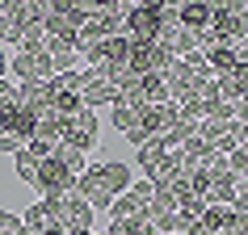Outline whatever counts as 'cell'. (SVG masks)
<instances>
[{"label": "cell", "instance_id": "6da1fadb", "mask_svg": "<svg viewBox=\"0 0 248 235\" xmlns=\"http://www.w3.org/2000/svg\"><path fill=\"white\" fill-rule=\"evenodd\" d=\"M131 181H135V172H131V164H122V160L84 164V172L76 176V197H84V202L93 206V214H97V210H109L114 197L126 193Z\"/></svg>", "mask_w": 248, "mask_h": 235}, {"label": "cell", "instance_id": "7a4b0ae2", "mask_svg": "<svg viewBox=\"0 0 248 235\" xmlns=\"http://www.w3.org/2000/svg\"><path fill=\"white\" fill-rule=\"evenodd\" d=\"M177 13H172V4L164 0H143V4H126V13H122V34L131 42H156V34L164 26H172Z\"/></svg>", "mask_w": 248, "mask_h": 235}, {"label": "cell", "instance_id": "3957f363", "mask_svg": "<svg viewBox=\"0 0 248 235\" xmlns=\"http://www.w3.org/2000/svg\"><path fill=\"white\" fill-rule=\"evenodd\" d=\"M59 143H67V147H76V151H84V156H89L93 147L101 143V122H97V114H93V109H80V114H72V118L63 122Z\"/></svg>", "mask_w": 248, "mask_h": 235}, {"label": "cell", "instance_id": "277c9868", "mask_svg": "<svg viewBox=\"0 0 248 235\" xmlns=\"http://www.w3.org/2000/svg\"><path fill=\"white\" fill-rule=\"evenodd\" d=\"M34 189H38L42 197H67V193H76V176H72V172H67L55 156H46V160H38Z\"/></svg>", "mask_w": 248, "mask_h": 235}, {"label": "cell", "instance_id": "5b68a950", "mask_svg": "<svg viewBox=\"0 0 248 235\" xmlns=\"http://www.w3.org/2000/svg\"><path fill=\"white\" fill-rule=\"evenodd\" d=\"M9 72H13V84H21V80H51L55 67H51V55L42 51H17L13 59H9Z\"/></svg>", "mask_w": 248, "mask_h": 235}, {"label": "cell", "instance_id": "8992f818", "mask_svg": "<svg viewBox=\"0 0 248 235\" xmlns=\"http://www.w3.org/2000/svg\"><path fill=\"white\" fill-rule=\"evenodd\" d=\"M55 227H59V231H93V206L84 202V197L67 193L63 202H59V219H55Z\"/></svg>", "mask_w": 248, "mask_h": 235}, {"label": "cell", "instance_id": "52a82bcc", "mask_svg": "<svg viewBox=\"0 0 248 235\" xmlns=\"http://www.w3.org/2000/svg\"><path fill=\"white\" fill-rule=\"evenodd\" d=\"M59 202H63V197H38V202L21 214L26 231L38 235V231H46V227H55V219H59Z\"/></svg>", "mask_w": 248, "mask_h": 235}, {"label": "cell", "instance_id": "ba28073f", "mask_svg": "<svg viewBox=\"0 0 248 235\" xmlns=\"http://www.w3.org/2000/svg\"><path fill=\"white\" fill-rule=\"evenodd\" d=\"M202 55H206V67L215 76H232L235 67H248V59L240 51H232V46H210V51H202Z\"/></svg>", "mask_w": 248, "mask_h": 235}, {"label": "cell", "instance_id": "9c48e42d", "mask_svg": "<svg viewBox=\"0 0 248 235\" xmlns=\"http://www.w3.org/2000/svg\"><path fill=\"white\" fill-rule=\"evenodd\" d=\"M55 97L51 80H21L17 84V105H26V109H38V105H46Z\"/></svg>", "mask_w": 248, "mask_h": 235}, {"label": "cell", "instance_id": "30bf717a", "mask_svg": "<svg viewBox=\"0 0 248 235\" xmlns=\"http://www.w3.org/2000/svg\"><path fill=\"white\" fill-rule=\"evenodd\" d=\"M169 156V147H164V139H160V134H152V139H147L143 147H135V164H139V168H143V176L152 168H156L160 160Z\"/></svg>", "mask_w": 248, "mask_h": 235}, {"label": "cell", "instance_id": "8fae6325", "mask_svg": "<svg viewBox=\"0 0 248 235\" xmlns=\"http://www.w3.org/2000/svg\"><path fill=\"white\" fill-rule=\"evenodd\" d=\"M227 222H232V210H227V206H210V202H206V210L198 214V227H202L206 235H223Z\"/></svg>", "mask_w": 248, "mask_h": 235}, {"label": "cell", "instance_id": "7c38bea8", "mask_svg": "<svg viewBox=\"0 0 248 235\" xmlns=\"http://www.w3.org/2000/svg\"><path fill=\"white\" fill-rule=\"evenodd\" d=\"M109 109H114V114H109V118H114V131H122V134L135 131V126L143 122V105H122V101H118V105H109Z\"/></svg>", "mask_w": 248, "mask_h": 235}, {"label": "cell", "instance_id": "4fadbf2b", "mask_svg": "<svg viewBox=\"0 0 248 235\" xmlns=\"http://www.w3.org/2000/svg\"><path fill=\"white\" fill-rule=\"evenodd\" d=\"M55 160H59V164H63L67 172H72V176H80V172H84V151H76V147H67V143H55V151H51Z\"/></svg>", "mask_w": 248, "mask_h": 235}, {"label": "cell", "instance_id": "5bb4252c", "mask_svg": "<svg viewBox=\"0 0 248 235\" xmlns=\"http://www.w3.org/2000/svg\"><path fill=\"white\" fill-rule=\"evenodd\" d=\"M13 168H17V181L34 185V176H38V160H34V156L26 151V147H21V151L13 156Z\"/></svg>", "mask_w": 248, "mask_h": 235}, {"label": "cell", "instance_id": "9a60e30c", "mask_svg": "<svg viewBox=\"0 0 248 235\" xmlns=\"http://www.w3.org/2000/svg\"><path fill=\"white\" fill-rule=\"evenodd\" d=\"M152 189H156L152 181H131V189H126L131 206H135V210H139V206H152Z\"/></svg>", "mask_w": 248, "mask_h": 235}, {"label": "cell", "instance_id": "2e32d148", "mask_svg": "<svg viewBox=\"0 0 248 235\" xmlns=\"http://www.w3.org/2000/svg\"><path fill=\"white\" fill-rule=\"evenodd\" d=\"M0 235H30V231H26V222H21V214L0 210Z\"/></svg>", "mask_w": 248, "mask_h": 235}, {"label": "cell", "instance_id": "e0dca14e", "mask_svg": "<svg viewBox=\"0 0 248 235\" xmlns=\"http://www.w3.org/2000/svg\"><path fill=\"white\" fill-rule=\"evenodd\" d=\"M131 214H135V206H131V197H126V193L109 202V222H118V219H131Z\"/></svg>", "mask_w": 248, "mask_h": 235}, {"label": "cell", "instance_id": "ac0fdd59", "mask_svg": "<svg viewBox=\"0 0 248 235\" xmlns=\"http://www.w3.org/2000/svg\"><path fill=\"white\" fill-rule=\"evenodd\" d=\"M26 151H30L34 160H46V156L55 151V143H46V139H30V143H26Z\"/></svg>", "mask_w": 248, "mask_h": 235}, {"label": "cell", "instance_id": "d6986e66", "mask_svg": "<svg viewBox=\"0 0 248 235\" xmlns=\"http://www.w3.org/2000/svg\"><path fill=\"white\" fill-rule=\"evenodd\" d=\"M122 139H126V143H131V147H143L147 139H152V131H143V126H135V131H126V134H122Z\"/></svg>", "mask_w": 248, "mask_h": 235}, {"label": "cell", "instance_id": "ffe728a7", "mask_svg": "<svg viewBox=\"0 0 248 235\" xmlns=\"http://www.w3.org/2000/svg\"><path fill=\"white\" fill-rule=\"evenodd\" d=\"M181 63H185V67H194V72H202V67H206V55H202V51H189Z\"/></svg>", "mask_w": 248, "mask_h": 235}, {"label": "cell", "instance_id": "44dd1931", "mask_svg": "<svg viewBox=\"0 0 248 235\" xmlns=\"http://www.w3.org/2000/svg\"><path fill=\"white\" fill-rule=\"evenodd\" d=\"M0 151H9V156H17V151H21V143H17L13 134H4V131H0Z\"/></svg>", "mask_w": 248, "mask_h": 235}, {"label": "cell", "instance_id": "7402d4cb", "mask_svg": "<svg viewBox=\"0 0 248 235\" xmlns=\"http://www.w3.org/2000/svg\"><path fill=\"white\" fill-rule=\"evenodd\" d=\"M63 235H93V231H63Z\"/></svg>", "mask_w": 248, "mask_h": 235}]
</instances>
